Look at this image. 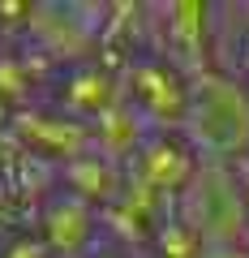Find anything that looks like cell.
<instances>
[{
	"mask_svg": "<svg viewBox=\"0 0 249 258\" xmlns=\"http://www.w3.org/2000/svg\"><path fill=\"white\" fill-rule=\"evenodd\" d=\"M202 258H249V254L236 245H215V249H202Z\"/></svg>",
	"mask_w": 249,
	"mask_h": 258,
	"instance_id": "obj_3",
	"label": "cell"
},
{
	"mask_svg": "<svg viewBox=\"0 0 249 258\" xmlns=\"http://www.w3.org/2000/svg\"><path fill=\"white\" fill-rule=\"evenodd\" d=\"M185 125H189V134L202 151H215V155L245 151L249 147V91L232 78H202L189 91Z\"/></svg>",
	"mask_w": 249,
	"mask_h": 258,
	"instance_id": "obj_1",
	"label": "cell"
},
{
	"mask_svg": "<svg viewBox=\"0 0 249 258\" xmlns=\"http://www.w3.org/2000/svg\"><path fill=\"white\" fill-rule=\"evenodd\" d=\"M245 224H249V203L236 189V181L223 168L194 172V181L185 185V228L198 241H206V249H215V245H236Z\"/></svg>",
	"mask_w": 249,
	"mask_h": 258,
	"instance_id": "obj_2",
	"label": "cell"
}]
</instances>
